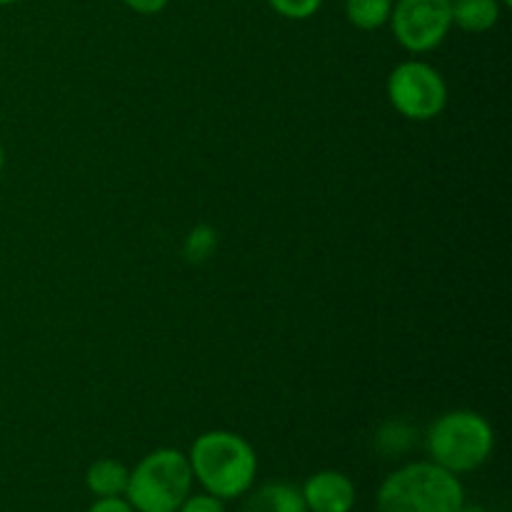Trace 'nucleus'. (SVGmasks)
Instances as JSON below:
<instances>
[{
    "mask_svg": "<svg viewBox=\"0 0 512 512\" xmlns=\"http://www.w3.org/2000/svg\"><path fill=\"white\" fill-rule=\"evenodd\" d=\"M270 8L288 20H308L320 10L323 0H268Z\"/></svg>",
    "mask_w": 512,
    "mask_h": 512,
    "instance_id": "obj_12",
    "label": "nucleus"
},
{
    "mask_svg": "<svg viewBox=\"0 0 512 512\" xmlns=\"http://www.w3.org/2000/svg\"><path fill=\"white\" fill-rule=\"evenodd\" d=\"M495 448V430L488 418L475 410L443 413L425 433V450L430 463L453 475L473 473L483 468Z\"/></svg>",
    "mask_w": 512,
    "mask_h": 512,
    "instance_id": "obj_3",
    "label": "nucleus"
},
{
    "mask_svg": "<svg viewBox=\"0 0 512 512\" xmlns=\"http://www.w3.org/2000/svg\"><path fill=\"white\" fill-rule=\"evenodd\" d=\"M88 512H135L133 505L125 500V495L118 498H95V503L90 505Z\"/></svg>",
    "mask_w": 512,
    "mask_h": 512,
    "instance_id": "obj_14",
    "label": "nucleus"
},
{
    "mask_svg": "<svg viewBox=\"0 0 512 512\" xmlns=\"http://www.w3.org/2000/svg\"><path fill=\"white\" fill-rule=\"evenodd\" d=\"M3 165H5V150H3V143H0V175H3Z\"/></svg>",
    "mask_w": 512,
    "mask_h": 512,
    "instance_id": "obj_17",
    "label": "nucleus"
},
{
    "mask_svg": "<svg viewBox=\"0 0 512 512\" xmlns=\"http://www.w3.org/2000/svg\"><path fill=\"white\" fill-rule=\"evenodd\" d=\"M388 100L403 118L428 123L448 108V83L425 60H405L388 75Z\"/></svg>",
    "mask_w": 512,
    "mask_h": 512,
    "instance_id": "obj_5",
    "label": "nucleus"
},
{
    "mask_svg": "<svg viewBox=\"0 0 512 512\" xmlns=\"http://www.w3.org/2000/svg\"><path fill=\"white\" fill-rule=\"evenodd\" d=\"M193 493L188 455L175 448H158L130 470L125 500L135 512H178Z\"/></svg>",
    "mask_w": 512,
    "mask_h": 512,
    "instance_id": "obj_4",
    "label": "nucleus"
},
{
    "mask_svg": "<svg viewBox=\"0 0 512 512\" xmlns=\"http://www.w3.org/2000/svg\"><path fill=\"white\" fill-rule=\"evenodd\" d=\"M463 503L460 475L430 460L403 465L378 490V512H458Z\"/></svg>",
    "mask_w": 512,
    "mask_h": 512,
    "instance_id": "obj_2",
    "label": "nucleus"
},
{
    "mask_svg": "<svg viewBox=\"0 0 512 512\" xmlns=\"http://www.w3.org/2000/svg\"><path fill=\"white\" fill-rule=\"evenodd\" d=\"M125 5H128L133 13H140V15H158L160 10L168 8L170 0H123Z\"/></svg>",
    "mask_w": 512,
    "mask_h": 512,
    "instance_id": "obj_15",
    "label": "nucleus"
},
{
    "mask_svg": "<svg viewBox=\"0 0 512 512\" xmlns=\"http://www.w3.org/2000/svg\"><path fill=\"white\" fill-rule=\"evenodd\" d=\"M388 25L400 48L413 55L430 53L453 30L450 0H395Z\"/></svg>",
    "mask_w": 512,
    "mask_h": 512,
    "instance_id": "obj_6",
    "label": "nucleus"
},
{
    "mask_svg": "<svg viewBox=\"0 0 512 512\" xmlns=\"http://www.w3.org/2000/svg\"><path fill=\"white\" fill-rule=\"evenodd\" d=\"M243 512H308V508H305L300 488L275 480V483H265L253 490L245 500Z\"/></svg>",
    "mask_w": 512,
    "mask_h": 512,
    "instance_id": "obj_8",
    "label": "nucleus"
},
{
    "mask_svg": "<svg viewBox=\"0 0 512 512\" xmlns=\"http://www.w3.org/2000/svg\"><path fill=\"white\" fill-rule=\"evenodd\" d=\"M458 512H490L488 508H483V505H478V503H468V500H465L463 505H460L458 508Z\"/></svg>",
    "mask_w": 512,
    "mask_h": 512,
    "instance_id": "obj_16",
    "label": "nucleus"
},
{
    "mask_svg": "<svg viewBox=\"0 0 512 512\" xmlns=\"http://www.w3.org/2000/svg\"><path fill=\"white\" fill-rule=\"evenodd\" d=\"M128 478V465L113 458H100L85 470V488H88L95 498H118V495H125Z\"/></svg>",
    "mask_w": 512,
    "mask_h": 512,
    "instance_id": "obj_10",
    "label": "nucleus"
},
{
    "mask_svg": "<svg viewBox=\"0 0 512 512\" xmlns=\"http://www.w3.org/2000/svg\"><path fill=\"white\" fill-rule=\"evenodd\" d=\"M395 0H345V18L358 30H378L388 25Z\"/></svg>",
    "mask_w": 512,
    "mask_h": 512,
    "instance_id": "obj_11",
    "label": "nucleus"
},
{
    "mask_svg": "<svg viewBox=\"0 0 512 512\" xmlns=\"http://www.w3.org/2000/svg\"><path fill=\"white\" fill-rule=\"evenodd\" d=\"M193 480L220 500L248 495L258 475L255 448L233 430H208L198 435L188 453Z\"/></svg>",
    "mask_w": 512,
    "mask_h": 512,
    "instance_id": "obj_1",
    "label": "nucleus"
},
{
    "mask_svg": "<svg viewBox=\"0 0 512 512\" xmlns=\"http://www.w3.org/2000/svg\"><path fill=\"white\" fill-rule=\"evenodd\" d=\"M503 3V8H508V5H512V0H500Z\"/></svg>",
    "mask_w": 512,
    "mask_h": 512,
    "instance_id": "obj_19",
    "label": "nucleus"
},
{
    "mask_svg": "<svg viewBox=\"0 0 512 512\" xmlns=\"http://www.w3.org/2000/svg\"><path fill=\"white\" fill-rule=\"evenodd\" d=\"M500 0H450V13H453L455 28L465 33H488L498 25Z\"/></svg>",
    "mask_w": 512,
    "mask_h": 512,
    "instance_id": "obj_9",
    "label": "nucleus"
},
{
    "mask_svg": "<svg viewBox=\"0 0 512 512\" xmlns=\"http://www.w3.org/2000/svg\"><path fill=\"white\" fill-rule=\"evenodd\" d=\"M178 512H225V500L215 498L210 493H190L188 498L180 503Z\"/></svg>",
    "mask_w": 512,
    "mask_h": 512,
    "instance_id": "obj_13",
    "label": "nucleus"
},
{
    "mask_svg": "<svg viewBox=\"0 0 512 512\" xmlns=\"http://www.w3.org/2000/svg\"><path fill=\"white\" fill-rule=\"evenodd\" d=\"M308 512H353L355 485L340 470H318L300 488Z\"/></svg>",
    "mask_w": 512,
    "mask_h": 512,
    "instance_id": "obj_7",
    "label": "nucleus"
},
{
    "mask_svg": "<svg viewBox=\"0 0 512 512\" xmlns=\"http://www.w3.org/2000/svg\"><path fill=\"white\" fill-rule=\"evenodd\" d=\"M13 3H20V0H0V5H13Z\"/></svg>",
    "mask_w": 512,
    "mask_h": 512,
    "instance_id": "obj_18",
    "label": "nucleus"
}]
</instances>
